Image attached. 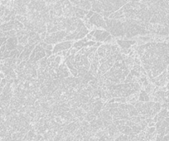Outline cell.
Masks as SVG:
<instances>
[{
    "label": "cell",
    "mask_w": 169,
    "mask_h": 141,
    "mask_svg": "<svg viewBox=\"0 0 169 141\" xmlns=\"http://www.w3.org/2000/svg\"><path fill=\"white\" fill-rule=\"evenodd\" d=\"M9 75L11 77V78H13V79H15L16 78H17V73H16V72L14 71V70H11L10 71V73H9Z\"/></svg>",
    "instance_id": "obj_9"
},
{
    "label": "cell",
    "mask_w": 169,
    "mask_h": 141,
    "mask_svg": "<svg viewBox=\"0 0 169 141\" xmlns=\"http://www.w3.org/2000/svg\"><path fill=\"white\" fill-rule=\"evenodd\" d=\"M88 21L93 25L94 27H98V28H103L106 29V21L102 17L101 14L97 13H94L93 16L88 19Z\"/></svg>",
    "instance_id": "obj_1"
},
{
    "label": "cell",
    "mask_w": 169,
    "mask_h": 141,
    "mask_svg": "<svg viewBox=\"0 0 169 141\" xmlns=\"http://www.w3.org/2000/svg\"><path fill=\"white\" fill-rule=\"evenodd\" d=\"M46 35H47L46 31H44V32H42V33H41V34H40L41 40V41H44V39L46 38Z\"/></svg>",
    "instance_id": "obj_12"
},
{
    "label": "cell",
    "mask_w": 169,
    "mask_h": 141,
    "mask_svg": "<svg viewBox=\"0 0 169 141\" xmlns=\"http://www.w3.org/2000/svg\"><path fill=\"white\" fill-rule=\"evenodd\" d=\"M94 31H95V30H93V31H91V32H90V33H89V34H90V35H92V36H93V35L94 34Z\"/></svg>",
    "instance_id": "obj_19"
},
{
    "label": "cell",
    "mask_w": 169,
    "mask_h": 141,
    "mask_svg": "<svg viewBox=\"0 0 169 141\" xmlns=\"http://www.w3.org/2000/svg\"><path fill=\"white\" fill-rule=\"evenodd\" d=\"M7 84V79L4 78H1V81H0V87L4 88L5 85Z\"/></svg>",
    "instance_id": "obj_10"
},
{
    "label": "cell",
    "mask_w": 169,
    "mask_h": 141,
    "mask_svg": "<svg viewBox=\"0 0 169 141\" xmlns=\"http://www.w3.org/2000/svg\"><path fill=\"white\" fill-rule=\"evenodd\" d=\"M132 131V130H131V127H130V126H128V125H126V127H125V129L123 130L122 131V134H125V135H129L130 133Z\"/></svg>",
    "instance_id": "obj_8"
},
{
    "label": "cell",
    "mask_w": 169,
    "mask_h": 141,
    "mask_svg": "<svg viewBox=\"0 0 169 141\" xmlns=\"http://www.w3.org/2000/svg\"><path fill=\"white\" fill-rule=\"evenodd\" d=\"M31 1H37V0H31Z\"/></svg>",
    "instance_id": "obj_20"
},
{
    "label": "cell",
    "mask_w": 169,
    "mask_h": 141,
    "mask_svg": "<svg viewBox=\"0 0 169 141\" xmlns=\"http://www.w3.org/2000/svg\"><path fill=\"white\" fill-rule=\"evenodd\" d=\"M88 33V29L85 26H82L81 27V29L79 30V31L77 33L76 36H75V38H74V40L75 41H79V40H81V39L84 38L85 36Z\"/></svg>",
    "instance_id": "obj_6"
},
{
    "label": "cell",
    "mask_w": 169,
    "mask_h": 141,
    "mask_svg": "<svg viewBox=\"0 0 169 141\" xmlns=\"http://www.w3.org/2000/svg\"><path fill=\"white\" fill-rule=\"evenodd\" d=\"M3 88H2V87H0V94L2 93H3Z\"/></svg>",
    "instance_id": "obj_18"
},
{
    "label": "cell",
    "mask_w": 169,
    "mask_h": 141,
    "mask_svg": "<svg viewBox=\"0 0 169 141\" xmlns=\"http://www.w3.org/2000/svg\"><path fill=\"white\" fill-rule=\"evenodd\" d=\"M17 44H18V41H17V36H12V37H9L6 41V43H5V46H6V50L9 51H11L13 50H15L17 48Z\"/></svg>",
    "instance_id": "obj_4"
},
{
    "label": "cell",
    "mask_w": 169,
    "mask_h": 141,
    "mask_svg": "<svg viewBox=\"0 0 169 141\" xmlns=\"http://www.w3.org/2000/svg\"><path fill=\"white\" fill-rule=\"evenodd\" d=\"M110 33L107 31H102V30H95L94 34L93 35V38L92 41H100V42H104L109 36Z\"/></svg>",
    "instance_id": "obj_3"
},
{
    "label": "cell",
    "mask_w": 169,
    "mask_h": 141,
    "mask_svg": "<svg viewBox=\"0 0 169 141\" xmlns=\"http://www.w3.org/2000/svg\"><path fill=\"white\" fill-rule=\"evenodd\" d=\"M7 39H8V37H0V47L7 41Z\"/></svg>",
    "instance_id": "obj_15"
},
{
    "label": "cell",
    "mask_w": 169,
    "mask_h": 141,
    "mask_svg": "<svg viewBox=\"0 0 169 141\" xmlns=\"http://www.w3.org/2000/svg\"><path fill=\"white\" fill-rule=\"evenodd\" d=\"M73 41H63L59 44H56L55 46L53 47L52 52H53V54H56L57 52L68 50L73 46Z\"/></svg>",
    "instance_id": "obj_2"
},
{
    "label": "cell",
    "mask_w": 169,
    "mask_h": 141,
    "mask_svg": "<svg viewBox=\"0 0 169 141\" xmlns=\"http://www.w3.org/2000/svg\"><path fill=\"white\" fill-rule=\"evenodd\" d=\"M116 42L119 46L121 49H126V48H130L131 46L136 44V41H121V40H116Z\"/></svg>",
    "instance_id": "obj_5"
},
{
    "label": "cell",
    "mask_w": 169,
    "mask_h": 141,
    "mask_svg": "<svg viewBox=\"0 0 169 141\" xmlns=\"http://www.w3.org/2000/svg\"><path fill=\"white\" fill-rule=\"evenodd\" d=\"M85 36H86V38L88 39V41L89 40H92V38H93V36H92V35H90L89 33H88V34L86 35Z\"/></svg>",
    "instance_id": "obj_17"
},
{
    "label": "cell",
    "mask_w": 169,
    "mask_h": 141,
    "mask_svg": "<svg viewBox=\"0 0 169 141\" xmlns=\"http://www.w3.org/2000/svg\"><path fill=\"white\" fill-rule=\"evenodd\" d=\"M16 49H17V51L19 52V53H21V52L24 50V46H23L22 45H21V44H17V48H16Z\"/></svg>",
    "instance_id": "obj_11"
},
{
    "label": "cell",
    "mask_w": 169,
    "mask_h": 141,
    "mask_svg": "<svg viewBox=\"0 0 169 141\" xmlns=\"http://www.w3.org/2000/svg\"><path fill=\"white\" fill-rule=\"evenodd\" d=\"M69 51H70V55L74 56L75 54H77V52L78 51L77 49H75V48H74V49H70V50H69Z\"/></svg>",
    "instance_id": "obj_16"
},
{
    "label": "cell",
    "mask_w": 169,
    "mask_h": 141,
    "mask_svg": "<svg viewBox=\"0 0 169 141\" xmlns=\"http://www.w3.org/2000/svg\"><path fill=\"white\" fill-rule=\"evenodd\" d=\"M45 52H46V57H50V56L53 54V52L52 51H47V50H45Z\"/></svg>",
    "instance_id": "obj_14"
},
{
    "label": "cell",
    "mask_w": 169,
    "mask_h": 141,
    "mask_svg": "<svg viewBox=\"0 0 169 141\" xmlns=\"http://www.w3.org/2000/svg\"><path fill=\"white\" fill-rule=\"evenodd\" d=\"M53 46L51 44H47L46 46L45 47V50H47V51H52L53 50Z\"/></svg>",
    "instance_id": "obj_13"
},
{
    "label": "cell",
    "mask_w": 169,
    "mask_h": 141,
    "mask_svg": "<svg viewBox=\"0 0 169 141\" xmlns=\"http://www.w3.org/2000/svg\"><path fill=\"white\" fill-rule=\"evenodd\" d=\"M17 41H18V44H21L23 46H25L26 45H27V43H28V35L22 36L21 39L17 40Z\"/></svg>",
    "instance_id": "obj_7"
}]
</instances>
